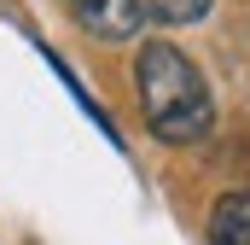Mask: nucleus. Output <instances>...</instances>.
Wrapping results in <instances>:
<instances>
[{
	"instance_id": "nucleus-1",
	"label": "nucleus",
	"mask_w": 250,
	"mask_h": 245,
	"mask_svg": "<svg viewBox=\"0 0 250 245\" xmlns=\"http://www.w3.org/2000/svg\"><path fill=\"white\" fill-rule=\"evenodd\" d=\"M134 88H140V111L146 128L163 140V146H192L209 134L215 105H209V88L198 76V64L169 47V41H146L140 64H134Z\"/></svg>"
},
{
	"instance_id": "nucleus-2",
	"label": "nucleus",
	"mask_w": 250,
	"mask_h": 245,
	"mask_svg": "<svg viewBox=\"0 0 250 245\" xmlns=\"http://www.w3.org/2000/svg\"><path fill=\"white\" fill-rule=\"evenodd\" d=\"M64 6H70V18H76L93 41H128V35H140V24H146L140 0H64Z\"/></svg>"
},
{
	"instance_id": "nucleus-3",
	"label": "nucleus",
	"mask_w": 250,
	"mask_h": 245,
	"mask_svg": "<svg viewBox=\"0 0 250 245\" xmlns=\"http://www.w3.org/2000/svg\"><path fill=\"white\" fill-rule=\"evenodd\" d=\"M209 245H250V187L215 198V210H209Z\"/></svg>"
},
{
	"instance_id": "nucleus-4",
	"label": "nucleus",
	"mask_w": 250,
	"mask_h": 245,
	"mask_svg": "<svg viewBox=\"0 0 250 245\" xmlns=\"http://www.w3.org/2000/svg\"><path fill=\"white\" fill-rule=\"evenodd\" d=\"M140 12L151 24H198L209 12V0H140Z\"/></svg>"
}]
</instances>
